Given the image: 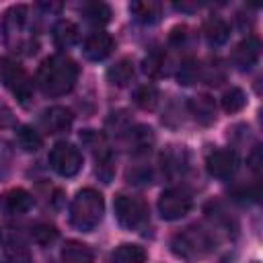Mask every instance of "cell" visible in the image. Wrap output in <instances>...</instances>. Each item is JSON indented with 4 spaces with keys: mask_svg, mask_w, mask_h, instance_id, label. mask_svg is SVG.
<instances>
[{
    "mask_svg": "<svg viewBox=\"0 0 263 263\" xmlns=\"http://www.w3.org/2000/svg\"><path fill=\"white\" fill-rule=\"evenodd\" d=\"M76 80H78V64L66 53H55L45 58L37 70V84L47 97H62L70 92Z\"/></svg>",
    "mask_w": 263,
    "mask_h": 263,
    "instance_id": "cell-1",
    "label": "cell"
},
{
    "mask_svg": "<svg viewBox=\"0 0 263 263\" xmlns=\"http://www.w3.org/2000/svg\"><path fill=\"white\" fill-rule=\"evenodd\" d=\"M105 214V201L103 195L97 189H80L76 193V197L72 199L70 205V222L74 228L82 230V232H90L95 230Z\"/></svg>",
    "mask_w": 263,
    "mask_h": 263,
    "instance_id": "cell-2",
    "label": "cell"
},
{
    "mask_svg": "<svg viewBox=\"0 0 263 263\" xmlns=\"http://www.w3.org/2000/svg\"><path fill=\"white\" fill-rule=\"evenodd\" d=\"M214 245H216V238L208 230H203L199 226L185 228L183 232L175 234L173 236V242H171L173 253L177 257H183V259L203 257V255H208L214 249Z\"/></svg>",
    "mask_w": 263,
    "mask_h": 263,
    "instance_id": "cell-3",
    "label": "cell"
},
{
    "mask_svg": "<svg viewBox=\"0 0 263 263\" xmlns=\"http://www.w3.org/2000/svg\"><path fill=\"white\" fill-rule=\"evenodd\" d=\"M0 82L16 97L21 105H29V101L33 99V80L29 78L25 68L10 58H0Z\"/></svg>",
    "mask_w": 263,
    "mask_h": 263,
    "instance_id": "cell-4",
    "label": "cell"
},
{
    "mask_svg": "<svg viewBox=\"0 0 263 263\" xmlns=\"http://www.w3.org/2000/svg\"><path fill=\"white\" fill-rule=\"evenodd\" d=\"M113 212H115L117 222L127 230H136L148 220V208H146L144 199L134 197V195H125V193H119L115 197Z\"/></svg>",
    "mask_w": 263,
    "mask_h": 263,
    "instance_id": "cell-5",
    "label": "cell"
},
{
    "mask_svg": "<svg viewBox=\"0 0 263 263\" xmlns=\"http://www.w3.org/2000/svg\"><path fill=\"white\" fill-rule=\"evenodd\" d=\"M193 208V197L183 187H171L164 189L158 197V214L162 220H179L189 214Z\"/></svg>",
    "mask_w": 263,
    "mask_h": 263,
    "instance_id": "cell-6",
    "label": "cell"
},
{
    "mask_svg": "<svg viewBox=\"0 0 263 263\" xmlns=\"http://www.w3.org/2000/svg\"><path fill=\"white\" fill-rule=\"evenodd\" d=\"M49 164L60 177H74L82 168V154L68 142H58L49 152Z\"/></svg>",
    "mask_w": 263,
    "mask_h": 263,
    "instance_id": "cell-7",
    "label": "cell"
},
{
    "mask_svg": "<svg viewBox=\"0 0 263 263\" xmlns=\"http://www.w3.org/2000/svg\"><path fill=\"white\" fill-rule=\"evenodd\" d=\"M27 6H12L2 21V31H4V39L6 43L14 45V47H23L25 43H29L23 37V31L27 27Z\"/></svg>",
    "mask_w": 263,
    "mask_h": 263,
    "instance_id": "cell-8",
    "label": "cell"
},
{
    "mask_svg": "<svg viewBox=\"0 0 263 263\" xmlns=\"http://www.w3.org/2000/svg\"><path fill=\"white\" fill-rule=\"evenodd\" d=\"M205 168L212 177H218V179H228L236 173L238 168V154L230 148H220V150H214L208 154L205 158Z\"/></svg>",
    "mask_w": 263,
    "mask_h": 263,
    "instance_id": "cell-9",
    "label": "cell"
},
{
    "mask_svg": "<svg viewBox=\"0 0 263 263\" xmlns=\"http://www.w3.org/2000/svg\"><path fill=\"white\" fill-rule=\"evenodd\" d=\"M33 195L23 189V187H14V189H8L0 195V212L8 214V216H21V214H27L31 208H33Z\"/></svg>",
    "mask_w": 263,
    "mask_h": 263,
    "instance_id": "cell-10",
    "label": "cell"
},
{
    "mask_svg": "<svg viewBox=\"0 0 263 263\" xmlns=\"http://www.w3.org/2000/svg\"><path fill=\"white\" fill-rule=\"evenodd\" d=\"M115 49V41L109 33L105 31H95L86 37L84 45H82V53L86 60L90 62H101L107 55H111V51Z\"/></svg>",
    "mask_w": 263,
    "mask_h": 263,
    "instance_id": "cell-11",
    "label": "cell"
},
{
    "mask_svg": "<svg viewBox=\"0 0 263 263\" xmlns=\"http://www.w3.org/2000/svg\"><path fill=\"white\" fill-rule=\"evenodd\" d=\"M259 55H261V41L257 37H247L232 49L230 58L238 70H249L257 64Z\"/></svg>",
    "mask_w": 263,
    "mask_h": 263,
    "instance_id": "cell-12",
    "label": "cell"
},
{
    "mask_svg": "<svg viewBox=\"0 0 263 263\" xmlns=\"http://www.w3.org/2000/svg\"><path fill=\"white\" fill-rule=\"evenodd\" d=\"M41 125L49 134H62L72 125V111L66 107H60V105L49 107L41 115Z\"/></svg>",
    "mask_w": 263,
    "mask_h": 263,
    "instance_id": "cell-13",
    "label": "cell"
},
{
    "mask_svg": "<svg viewBox=\"0 0 263 263\" xmlns=\"http://www.w3.org/2000/svg\"><path fill=\"white\" fill-rule=\"evenodd\" d=\"M189 111L193 119L201 125H212L216 121V103L210 95H197L189 101Z\"/></svg>",
    "mask_w": 263,
    "mask_h": 263,
    "instance_id": "cell-14",
    "label": "cell"
},
{
    "mask_svg": "<svg viewBox=\"0 0 263 263\" xmlns=\"http://www.w3.org/2000/svg\"><path fill=\"white\" fill-rule=\"evenodd\" d=\"M129 12L138 23L154 25L160 21L162 6H160V2H154V0H136L129 4Z\"/></svg>",
    "mask_w": 263,
    "mask_h": 263,
    "instance_id": "cell-15",
    "label": "cell"
},
{
    "mask_svg": "<svg viewBox=\"0 0 263 263\" xmlns=\"http://www.w3.org/2000/svg\"><path fill=\"white\" fill-rule=\"evenodd\" d=\"M203 37L212 47L224 45L230 37V27L222 16H210L203 23Z\"/></svg>",
    "mask_w": 263,
    "mask_h": 263,
    "instance_id": "cell-16",
    "label": "cell"
},
{
    "mask_svg": "<svg viewBox=\"0 0 263 263\" xmlns=\"http://www.w3.org/2000/svg\"><path fill=\"white\" fill-rule=\"evenodd\" d=\"M62 261L64 263H92L95 255L86 245L78 240H68L62 247Z\"/></svg>",
    "mask_w": 263,
    "mask_h": 263,
    "instance_id": "cell-17",
    "label": "cell"
},
{
    "mask_svg": "<svg viewBox=\"0 0 263 263\" xmlns=\"http://www.w3.org/2000/svg\"><path fill=\"white\" fill-rule=\"evenodd\" d=\"M146 251L140 245H119L111 255L107 263H144Z\"/></svg>",
    "mask_w": 263,
    "mask_h": 263,
    "instance_id": "cell-18",
    "label": "cell"
},
{
    "mask_svg": "<svg viewBox=\"0 0 263 263\" xmlns=\"http://www.w3.org/2000/svg\"><path fill=\"white\" fill-rule=\"evenodd\" d=\"M132 78H134V62L127 60V58L115 62V64L107 70V80H109L113 86H125Z\"/></svg>",
    "mask_w": 263,
    "mask_h": 263,
    "instance_id": "cell-19",
    "label": "cell"
},
{
    "mask_svg": "<svg viewBox=\"0 0 263 263\" xmlns=\"http://www.w3.org/2000/svg\"><path fill=\"white\" fill-rule=\"evenodd\" d=\"M78 41V27L72 21H58L53 27V43L58 47H72Z\"/></svg>",
    "mask_w": 263,
    "mask_h": 263,
    "instance_id": "cell-20",
    "label": "cell"
},
{
    "mask_svg": "<svg viewBox=\"0 0 263 263\" xmlns=\"http://www.w3.org/2000/svg\"><path fill=\"white\" fill-rule=\"evenodd\" d=\"M125 140H127V146H129L132 150L140 152V150H148V148H150V144L154 142V134H152L150 127L138 125V127H134V129L129 127V129L125 132Z\"/></svg>",
    "mask_w": 263,
    "mask_h": 263,
    "instance_id": "cell-21",
    "label": "cell"
},
{
    "mask_svg": "<svg viewBox=\"0 0 263 263\" xmlns=\"http://www.w3.org/2000/svg\"><path fill=\"white\" fill-rule=\"evenodd\" d=\"M16 144L25 150V152H37L43 144V138L39 136L37 129H33L31 125H21L16 132Z\"/></svg>",
    "mask_w": 263,
    "mask_h": 263,
    "instance_id": "cell-22",
    "label": "cell"
},
{
    "mask_svg": "<svg viewBox=\"0 0 263 263\" xmlns=\"http://www.w3.org/2000/svg\"><path fill=\"white\" fill-rule=\"evenodd\" d=\"M82 16L88 21V23H95V25H105L111 21V8L105 4V2H88L82 6Z\"/></svg>",
    "mask_w": 263,
    "mask_h": 263,
    "instance_id": "cell-23",
    "label": "cell"
},
{
    "mask_svg": "<svg viewBox=\"0 0 263 263\" xmlns=\"http://www.w3.org/2000/svg\"><path fill=\"white\" fill-rule=\"evenodd\" d=\"M166 55L162 53V51H158V49H154L146 60H144V72L148 74V76H152V78H160V76H164V74H168V70H166Z\"/></svg>",
    "mask_w": 263,
    "mask_h": 263,
    "instance_id": "cell-24",
    "label": "cell"
},
{
    "mask_svg": "<svg viewBox=\"0 0 263 263\" xmlns=\"http://www.w3.org/2000/svg\"><path fill=\"white\" fill-rule=\"evenodd\" d=\"M134 101H136V105H138L140 109L152 111V109L158 105V90H156V86H152V84L140 86V88L134 92Z\"/></svg>",
    "mask_w": 263,
    "mask_h": 263,
    "instance_id": "cell-25",
    "label": "cell"
},
{
    "mask_svg": "<svg viewBox=\"0 0 263 263\" xmlns=\"http://www.w3.org/2000/svg\"><path fill=\"white\" fill-rule=\"evenodd\" d=\"M245 105H247V95H245L240 88H236V86L228 88V90L222 95V109H224L226 113H236V111H240Z\"/></svg>",
    "mask_w": 263,
    "mask_h": 263,
    "instance_id": "cell-26",
    "label": "cell"
},
{
    "mask_svg": "<svg viewBox=\"0 0 263 263\" xmlns=\"http://www.w3.org/2000/svg\"><path fill=\"white\" fill-rule=\"evenodd\" d=\"M31 236H33V240H35L37 245L47 247V245H51V242L58 238V228H55L53 224L41 222V224H35V226L31 228Z\"/></svg>",
    "mask_w": 263,
    "mask_h": 263,
    "instance_id": "cell-27",
    "label": "cell"
},
{
    "mask_svg": "<svg viewBox=\"0 0 263 263\" xmlns=\"http://www.w3.org/2000/svg\"><path fill=\"white\" fill-rule=\"evenodd\" d=\"M179 82L181 84H193L201 78V64L195 60H187L183 62V66L179 68Z\"/></svg>",
    "mask_w": 263,
    "mask_h": 263,
    "instance_id": "cell-28",
    "label": "cell"
},
{
    "mask_svg": "<svg viewBox=\"0 0 263 263\" xmlns=\"http://www.w3.org/2000/svg\"><path fill=\"white\" fill-rule=\"evenodd\" d=\"M6 255H8V259L14 261V263H21V261H27V259H29L27 247H25L23 242H16V240H10V242L6 245Z\"/></svg>",
    "mask_w": 263,
    "mask_h": 263,
    "instance_id": "cell-29",
    "label": "cell"
},
{
    "mask_svg": "<svg viewBox=\"0 0 263 263\" xmlns=\"http://www.w3.org/2000/svg\"><path fill=\"white\" fill-rule=\"evenodd\" d=\"M8 162H10V152H8L6 144L0 140V179L6 175V171H8Z\"/></svg>",
    "mask_w": 263,
    "mask_h": 263,
    "instance_id": "cell-30",
    "label": "cell"
},
{
    "mask_svg": "<svg viewBox=\"0 0 263 263\" xmlns=\"http://www.w3.org/2000/svg\"><path fill=\"white\" fill-rule=\"evenodd\" d=\"M261 164H263V158H261V146H255V150H253L251 156H249V166H251V171L261 173Z\"/></svg>",
    "mask_w": 263,
    "mask_h": 263,
    "instance_id": "cell-31",
    "label": "cell"
},
{
    "mask_svg": "<svg viewBox=\"0 0 263 263\" xmlns=\"http://www.w3.org/2000/svg\"><path fill=\"white\" fill-rule=\"evenodd\" d=\"M185 37H187V27H175L171 31V43H175V45H181L185 41Z\"/></svg>",
    "mask_w": 263,
    "mask_h": 263,
    "instance_id": "cell-32",
    "label": "cell"
},
{
    "mask_svg": "<svg viewBox=\"0 0 263 263\" xmlns=\"http://www.w3.org/2000/svg\"><path fill=\"white\" fill-rule=\"evenodd\" d=\"M175 8H177V10H187V12H191V10H197L199 4H185V2H181V4H175Z\"/></svg>",
    "mask_w": 263,
    "mask_h": 263,
    "instance_id": "cell-33",
    "label": "cell"
}]
</instances>
